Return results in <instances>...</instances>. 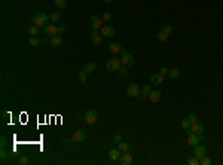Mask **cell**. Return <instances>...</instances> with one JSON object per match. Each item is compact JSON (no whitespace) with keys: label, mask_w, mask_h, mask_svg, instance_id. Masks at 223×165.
<instances>
[{"label":"cell","mask_w":223,"mask_h":165,"mask_svg":"<svg viewBox=\"0 0 223 165\" xmlns=\"http://www.w3.org/2000/svg\"><path fill=\"white\" fill-rule=\"evenodd\" d=\"M40 43H43V42H42L37 36H30V37H28V45H30V46H33V48L39 46Z\"/></svg>","instance_id":"19"},{"label":"cell","mask_w":223,"mask_h":165,"mask_svg":"<svg viewBox=\"0 0 223 165\" xmlns=\"http://www.w3.org/2000/svg\"><path fill=\"white\" fill-rule=\"evenodd\" d=\"M85 122L89 124V125H92V124L97 122V112L94 109L86 110V113H85Z\"/></svg>","instance_id":"4"},{"label":"cell","mask_w":223,"mask_h":165,"mask_svg":"<svg viewBox=\"0 0 223 165\" xmlns=\"http://www.w3.org/2000/svg\"><path fill=\"white\" fill-rule=\"evenodd\" d=\"M101 34L104 37H112V36H115V28L112 26H103L101 27Z\"/></svg>","instance_id":"13"},{"label":"cell","mask_w":223,"mask_h":165,"mask_svg":"<svg viewBox=\"0 0 223 165\" xmlns=\"http://www.w3.org/2000/svg\"><path fill=\"white\" fill-rule=\"evenodd\" d=\"M168 76L171 79H177V78H180V70H177V68H173L168 72Z\"/></svg>","instance_id":"27"},{"label":"cell","mask_w":223,"mask_h":165,"mask_svg":"<svg viewBox=\"0 0 223 165\" xmlns=\"http://www.w3.org/2000/svg\"><path fill=\"white\" fill-rule=\"evenodd\" d=\"M205 152H207V149H205V146H202V144H198V146L193 147V156L198 158V159H201L202 156H205Z\"/></svg>","instance_id":"8"},{"label":"cell","mask_w":223,"mask_h":165,"mask_svg":"<svg viewBox=\"0 0 223 165\" xmlns=\"http://www.w3.org/2000/svg\"><path fill=\"white\" fill-rule=\"evenodd\" d=\"M187 144L192 146V147H195V146L199 144V135L193 134L190 129H187Z\"/></svg>","instance_id":"7"},{"label":"cell","mask_w":223,"mask_h":165,"mask_svg":"<svg viewBox=\"0 0 223 165\" xmlns=\"http://www.w3.org/2000/svg\"><path fill=\"white\" fill-rule=\"evenodd\" d=\"M95 68H97V65H95V63H86V65H85V72L89 75V73H92V72H95Z\"/></svg>","instance_id":"22"},{"label":"cell","mask_w":223,"mask_h":165,"mask_svg":"<svg viewBox=\"0 0 223 165\" xmlns=\"http://www.w3.org/2000/svg\"><path fill=\"white\" fill-rule=\"evenodd\" d=\"M210 164H211V159L207 158V156H202L199 159V165H210Z\"/></svg>","instance_id":"33"},{"label":"cell","mask_w":223,"mask_h":165,"mask_svg":"<svg viewBox=\"0 0 223 165\" xmlns=\"http://www.w3.org/2000/svg\"><path fill=\"white\" fill-rule=\"evenodd\" d=\"M43 34L45 36H55V34H58V27H55V26H45L43 27Z\"/></svg>","instance_id":"9"},{"label":"cell","mask_w":223,"mask_h":165,"mask_svg":"<svg viewBox=\"0 0 223 165\" xmlns=\"http://www.w3.org/2000/svg\"><path fill=\"white\" fill-rule=\"evenodd\" d=\"M121 65H122L121 58H116V57H115V58H112V60H109V61H107L106 68L109 70V72H118Z\"/></svg>","instance_id":"3"},{"label":"cell","mask_w":223,"mask_h":165,"mask_svg":"<svg viewBox=\"0 0 223 165\" xmlns=\"http://www.w3.org/2000/svg\"><path fill=\"white\" fill-rule=\"evenodd\" d=\"M150 83L152 85H162L164 83V75L161 73H155L150 76Z\"/></svg>","instance_id":"12"},{"label":"cell","mask_w":223,"mask_h":165,"mask_svg":"<svg viewBox=\"0 0 223 165\" xmlns=\"http://www.w3.org/2000/svg\"><path fill=\"white\" fill-rule=\"evenodd\" d=\"M113 141H115V143H121V141H124L122 140V134H115V137H113Z\"/></svg>","instance_id":"39"},{"label":"cell","mask_w":223,"mask_h":165,"mask_svg":"<svg viewBox=\"0 0 223 165\" xmlns=\"http://www.w3.org/2000/svg\"><path fill=\"white\" fill-rule=\"evenodd\" d=\"M119 54H121V55H125V54H126V49H125V48H121V52H119Z\"/></svg>","instance_id":"43"},{"label":"cell","mask_w":223,"mask_h":165,"mask_svg":"<svg viewBox=\"0 0 223 165\" xmlns=\"http://www.w3.org/2000/svg\"><path fill=\"white\" fill-rule=\"evenodd\" d=\"M189 129H190L193 134H196V135H202V134H204V125H202V124H198V122L192 124Z\"/></svg>","instance_id":"10"},{"label":"cell","mask_w":223,"mask_h":165,"mask_svg":"<svg viewBox=\"0 0 223 165\" xmlns=\"http://www.w3.org/2000/svg\"><path fill=\"white\" fill-rule=\"evenodd\" d=\"M54 2H55L57 8H60V9H64V8L67 6V2H65V0H54Z\"/></svg>","instance_id":"31"},{"label":"cell","mask_w":223,"mask_h":165,"mask_svg":"<svg viewBox=\"0 0 223 165\" xmlns=\"http://www.w3.org/2000/svg\"><path fill=\"white\" fill-rule=\"evenodd\" d=\"M118 72H119V75H121L122 78H125V76L128 75V68H126V65H124V64H122V65L119 67V70H118Z\"/></svg>","instance_id":"29"},{"label":"cell","mask_w":223,"mask_h":165,"mask_svg":"<svg viewBox=\"0 0 223 165\" xmlns=\"http://www.w3.org/2000/svg\"><path fill=\"white\" fill-rule=\"evenodd\" d=\"M91 40H92L94 45H101V42H103V34H100L98 30H92V33H91Z\"/></svg>","instance_id":"14"},{"label":"cell","mask_w":223,"mask_h":165,"mask_svg":"<svg viewBox=\"0 0 223 165\" xmlns=\"http://www.w3.org/2000/svg\"><path fill=\"white\" fill-rule=\"evenodd\" d=\"M161 97H162L161 91H152L150 95H149V100H150L152 103H159V101H161Z\"/></svg>","instance_id":"16"},{"label":"cell","mask_w":223,"mask_h":165,"mask_svg":"<svg viewBox=\"0 0 223 165\" xmlns=\"http://www.w3.org/2000/svg\"><path fill=\"white\" fill-rule=\"evenodd\" d=\"M187 164H189V165H199V159L195 158V156H193V158H189V159H187Z\"/></svg>","instance_id":"36"},{"label":"cell","mask_w":223,"mask_h":165,"mask_svg":"<svg viewBox=\"0 0 223 165\" xmlns=\"http://www.w3.org/2000/svg\"><path fill=\"white\" fill-rule=\"evenodd\" d=\"M121 61H122V64L124 65H132L134 63H136V60H134V57L131 55V54H125V55H122L121 57Z\"/></svg>","instance_id":"15"},{"label":"cell","mask_w":223,"mask_h":165,"mask_svg":"<svg viewBox=\"0 0 223 165\" xmlns=\"http://www.w3.org/2000/svg\"><path fill=\"white\" fill-rule=\"evenodd\" d=\"M126 94L129 97H140V86L137 83H129L126 88Z\"/></svg>","instance_id":"5"},{"label":"cell","mask_w":223,"mask_h":165,"mask_svg":"<svg viewBox=\"0 0 223 165\" xmlns=\"http://www.w3.org/2000/svg\"><path fill=\"white\" fill-rule=\"evenodd\" d=\"M168 72H170V70H168V68H167L165 65L159 68V73H161V75H164V76H165V75H168Z\"/></svg>","instance_id":"41"},{"label":"cell","mask_w":223,"mask_h":165,"mask_svg":"<svg viewBox=\"0 0 223 165\" xmlns=\"http://www.w3.org/2000/svg\"><path fill=\"white\" fill-rule=\"evenodd\" d=\"M48 19H49V16L45 12H37L33 16V22H34V26H37V27H45V24H48Z\"/></svg>","instance_id":"2"},{"label":"cell","mask_w":223,"mask_h":165,"mask_svg":"<svg viewBox=\"0 0 223 165\" xmlns=\"http://www.w3.org/2000/svg\"><path fill=\"white\" fill-rule=\"evenodd\" d=\"M28 33H30V36H37L39 34V27L37 26H31L28 28Z\"/></svg>","instance_id":"30"},{"label":"cell","mask_w":223,"mask_h":165,"mask_svg":"<svg viewBox=\"0 0 223 165\" xmlns=\"http://www.w3.org/2000/svg\"><path fill=\"white\" fill-rule=\"evenodd\" d=\"M189 121H190L192 124L198 122V116H196V113H190V115H189Z\"/></svg>","instance_id":"38"},{"label":"cell","mask_w":223,"mask_h":165,"mask_svg":"<svg viewBox=\"0 0 223 165\" xmlns=\"http://www.w3.org/2000/svg\"><path fill=\"white\" fill-rule=\"evenodd\" d=\"M61 43H62L61 36H57V34H55V36H52V37H51V45H52V46H60Z\"/></svg>","instance_id":"23"},{"label":"cell","mask_w":223,"mask_h":165,"mask_svg":"<svg viewBox=\"0 0 223 165\" xmlns=\"http://www.w3.org/2000/svg\"><path fill=\"white\" fill-rule=\"evenodd\" d=\"M64 31H65V27H62V26H60V27H58V34H62Z\"/></svg>","instance_id":"42"},{"label":"cell","mask_w":223,"mask_h":165,"mask_svg":"<svg viewBox=\"0 0 223 165\" xmlns=\"http://www.w3.org/2000/svg\"><path fill=\"white\" fill-rule=\"evenodd\" d=\"M0 158H2V164H6L8 161H11V153L6 149H2V152H0Z\"/></svg>","instance_id":"20"},{"label":"cell","mask_w":223,"mask_h":165,"mask_svg":"<svg viewBox=\"0 0 223 165\" xmlns=\"http://www.w3.org/2000/svg\"><path fill=\"white\" fill-rule=\"evenodd\" d=\"M150 92H152V85H144V86L141 88V94H140V97H141V98H149Z\"/></svg>","instance_id":"18"},{"label":"cell","mask_w":223,"mask_h":165,"mask_svg":"<svg viewBox=\"0 0 223 165\" xmlns=\"http://www.w3.org/2000/svg\"><path fill=\"white\" fill-rule=\"evenodd\" d=\"M101 19H103V21H110V19H112V14L104 12V14H103V16H101Z\"/></svg>","instance_id":"40"},{"label":"cell","mask_w":223,"mask_h":165,"mask_svg":"<svg viewBox=\"0 0 223 165\" xmlns=\"http://www.w3.org/2000/svg\"><path fill=\"white\" fill-rule=\"evenodd\" d=\"M119 164L121 165H131L132 164V156L128 153V152H124L119 158Z\"/></svg>","instance_id":"11"},{"label":"cell","mask_w":223,"mask_h":165,"mask_svg":"<svg viewBox=\"0 0 223 165\" xmlns=\"http://www.w3.org/2000/svg\"><path fill=\"white\" fill-rule=\"evenodd\" d=\"M28 162H30L28 156H21V158H19V164H21V165H27Z\"/></svg>","instance_id":"37"},{"label":"cell","mask_w":223,"mask_h":165,"mask_svg":"<svg viewBox=\"0 0 223 165\" xmlns=\"http://www.w3.org/2000/svg\"><path fill=\"white\" fill-rule=\"evenodd\" d=\"M86 79H88V73L85 72V70L79 72V75H77V80H79L80 83H85V82H86Z\"/></svg>","instance_id":"24"},{"label":"cell","mask_w":223,"mask_h":165,"mask_svg":"<svg viewBox=\"0 0 223 165\" xmlns=\"http://www.w3.org/2000/svg\"><path fill=\"white\" fill-rule=\"evenodd\" d=\"M89 22H91L92 30H101V27H103V19L98 15H92L89 18Z\"/></svg>","instance_id":"6"},{"label":"cell","mask_w":223,"mask_h":165,"mask_svg":"<svg viewBox=\"0 0 223 165\" xmlns=\"http://www.w3.org/2000/svg\"><path fill=\"white\" fill-rule=\"evenodd\" d=\"M49 18H51V21H52V22H55V24H57V22L60 21V14L55 11V12H52V14H51V16H49Z\"/></svg>","instance_id":"32"},{"label":"cell","mask_w":223,"mask_h":165,"mask_svg":"<svg viewBox=\"0 0 223 165\" xmlns=\"http://www.w3.org/2000/svg\"><path fill=\"white\" fill-rule=\"evenodd\" d=\"M0 146H2V149H6L8 147V138L5 135L0 137Z\"/></svg>","instance_id":"34"},{"label":"cell","mask_w":223,"mask_h":165,"mask_svg":"<svg viewBox=\"0 0 223 165\" xmlns=\"http://www.w3.org/2000/svg\"><path fill=\"white\" fill-rule=\"evenodd\" d=\"M156 39H158L159 42H167V39H168V34H165V33L161 30L158 34H156Z\"/></svg>","instance_id":"28"},{"label":"cell","mask_w":223,"mask_h":165,"mask_svg":"<svg viewBox=\"0 0 223 165\" xmlns=\"http://www.w3.org/2000/svg\"><path fill=\"white\" fill-rule=\"evenodd\" d=\"M180 124H182V128H183L185 131H187V129L190 128V125H192V122L189 121V117H185V119H182Z\"/></svg>","instance_id":"25"},{"label":"cell","mask_w":223,"mask_h":165,"mask_svg":"<svg viewBox=\"0 0 223 165\" xmlns=\"http://www.w3.org/2000/svg\"><path fill=\"white\" fill-rule=\"evenodd\" d=\"M2 115H3V117H8V116H9V113H8V112H6V110H5V112H3V113H2Z\"/></svg>","instance_id":"44"},{"label":"cell","mask_w":223,"mask_h":165,"mask_svg":"<svg viewBox=\"0 0 223 165\" xmlns=\"http://www.w3.org/2000/svg\"><path fill=\"white\" fill-rule=\"evenodd\" d=\"M162 31H164L165 34H168V36H170V34L173 33V27H171L170 24H165V26L162 27Z\"/></svg>","instance_id":"35"},{"label":"cell","mask_w":223,"mask_h":165,"mask_svg":"<svg viewBox=\"0 0 223 165\" xmlns=\"http://www.w3.org/2000/svg\"><path fill=\"white\" fill-rule=\"evenodd\" d=\"M85 138H86V131H85V129H77L70 140L65 141V144L70 146V144H73V143H82Z\"/></svg>","instance_id":"1"},{"label":"cell","mask_w":223,"mask_h":165,"mask_svg":"<svg viewBox=\"0 0 223 165\" xmlns=\"http://www.w3.org/2000/svg\"><path fill=\"white\" fill-rule=\"evenodd\" d=\"M104 3H110V2H113V0H103Z\"/></svg>","instance_id":"45"},{"label":"cell","mask_w":223,"mask_h":165,"mask_svg":"<svg viewBox=\"0 0 223 165\" xmlns=\"http://www.w3.org/2000/svg\"><path fill=\"white\" fill-rule=\"evenodd\" d=\"M121 155H122V152H121L119 149H112V150L109 152V158H110V161H119Z\"/></svg>","instance_id":"17"},{"label":"cell","mask_w":223,"mask_h":165,"mask_svg":"<svg viewBox=\"0 0 223 165\" xmlns=\"http://www.w3.org/2000/svg\"><path fill=\"white\" fill-rule=\"evenodd\" d=\"M118 149L124 153V152H129V144L128 143H125V141H121V143L118 144Z\"/></svg>","instance_id":"26"},{"label":"cell","mask_w":223,"mask_h":165,"mask_svg":"<svg viewBox=\"0 0 223 165\" xmlns=\"http://www.w3.org/2000/svg\"><path fill=\"white\" fill-rule=\"evenodd\" d=\"M121 48H122V46H121L119 43H110V46H109V49H110L112 54H119V52H121Z\"/></svg>","instance_id":"21"}]
</instances>
